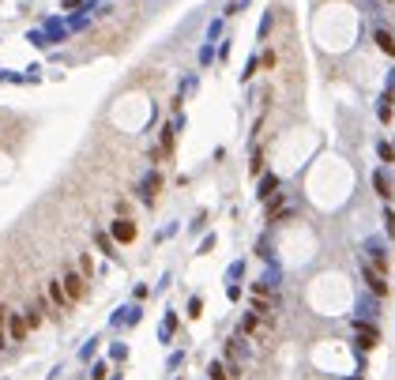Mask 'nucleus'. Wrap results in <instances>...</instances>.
I'll return each mask as SVG.
<instances>
[{
  "instance_id": "4",
  "label": "nucleus",
  "mask_w": 395,
  "mask_h": 380,
  "mask_svg": "<svg viewBox=\"0 0 395 380\" xmlns=\"http://www.w3.org/2000/svg\"><path fill=\"white\" fill-rule=\"evenodd\" d=\"M49 298L57 301V309H68V305H72V301H68V294H64V286H61V282H49Z\"/></svg>"
},
{
  "instance_id": "3",
  "label": "nucleus",
  "mask_w": 395,
  "mask_h": 380,
  "mask_svg": "<svg viewBox=\"0 0 395 380\" xmlns=\"http://www.w3.org/2000/svg\"><path fill=\"white\" fill-rule=\"evenodd\" d=\"M113 233H117V241H132V237H136V226H132L128 218H121V222L113 226Z\"/></svg>"
},
{
  "instance_id": "2",
  "label": "nucleus",
  "mask_w": 395,
  "mask_h": 380,
  "mask_svg": "<svg viewBox=\"0 0 395 380\" xmlns=\"http://www.w3.org/2000/svg\"><path fill=\"white\" fill-rule=\"evenodd\" d=\"M8 331H12V343H23L26 339V320L19 312H8Z\"/></svg>"
},
{
  "instance_id": "1",
  "label": "nucleus",
  "mask_w": 395,
  "mask_h": 380,
  "mask_svg": "<svg viewBox=\"0 0 395 380\" xmlns=\"http://www.w3.org/2000/svg\"><path fill=\"white\" fill-rule=\"evenodd\" d=\"M83 275L79 271H68V275H64V279H61V286H64V294H68V301H79L83 298V294H87V286H83Z\"/></svg>"
},
{
  "instance_id": "6",
  "label": "nucleus",
  "mask_w": 395,
  "mask_h": 380,
  "mask_svg": "<svg viewBox=\"0 0 395 380\" xmlns=\"http://www.w3.org/2000/svg\"><path fill=\"white\" fill-rule=\"evenodd\" d=\"M211 380H230V373H226V365H211Z\"/></svg>"
},
{
  "instance_id": "5",
  "label": "nucleus",
  "mask_w": 395,
  "mask_h": 380,
  "mask_svg": "<svg viewBox=\"0 0 395 380\" xmlns=\"http://www.w3.org/2000/svg\"><path fill=\"white\" fill-rule=\"evenodd\" d=\"M377 42H380V49H384V53H391V56H395V42H391V38L384 34V31L377 34Z\"/></svg>"
}]
</instances>
